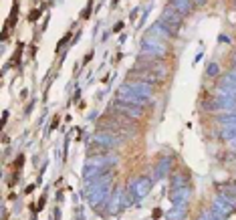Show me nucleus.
<instances>
[{
    "mask_svg": "<svg viewBox=\"0 0 236 220\" xmlns=\"http://www.w3.org/2000/svg\"><path fill=\"white\" fill-rule=\"evenodd\" d=\"M39 18H41V10H32V12L28 14V20H30V22H34V20H39Z\"/></svg>",
    "mask_w": 236,
    "mask_h": 220,
    "instance_id": "2",
    "label": "nucleus"
},
{
    "mask_svg": "<svg viewBox=\"0 0 236 220\" xmlns=\"http://www.w3.org/2000/svg\"><path fill=\"white\" fill-rule=\"evenodd\" d=\"M45 202H47V196H43V198H41V200H39V210H41V208H43V206H45Z\"/></svg>",
    "mask_w": 236,
    "mask_h": 220,
    "instance_id": "3",
    "label": "nucleus"
},
{
    "mask_svg": "<svg viewBox=\"0 0 236 220\" xmlns=\"http://www.w3.org/2000/svg\"><path fill=\"white\" fill-rule=\"evenodd\" d=\"M20 55H22V45H18V49H16V55H12V65H18V61H20Z\"/></svg>",
    "mask_w": 236,
    "mask_h": 220,
    "instance_id": "1",
    "label": "nucleus"
}]
</instances>
